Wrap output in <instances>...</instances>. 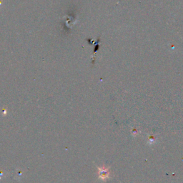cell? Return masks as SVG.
<instances>
[{
	"mask_svg": "<svg viewBox=\"0 0 183 183\" xmlns=\"http://www.w3.org/2000/svg\"><path fill=\"white\" fill-rule=\"evenodd\" d=\"M98 174L99 179H102V180L105 181L107 179H109L110 177V168H106V167H98Z\"/></svg>",
	"mask_w": 183,
	"mask_h": 183,
	"instance_id": "obj_1",
	"label": "cell"
}]
</instances>
